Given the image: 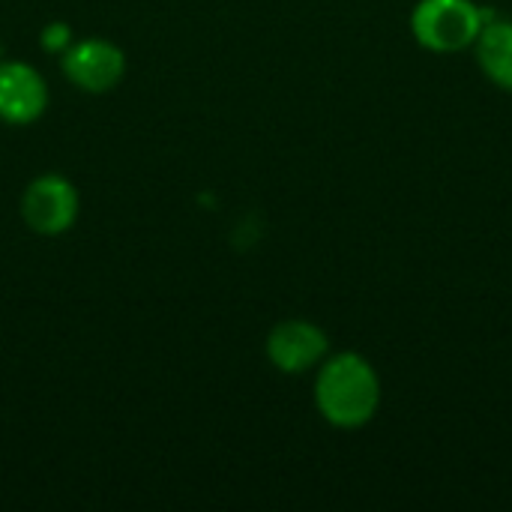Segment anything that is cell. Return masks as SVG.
I'll return each mask as SVG.
<instances>
[{"mask_svg":"<svg viewBox=\"0 0 512 512\" xmlns=\"http://www.w3.org/2000/svg\"><path fill=\"white\" fill-rule=\"evenodd\" d=\"M315 405L336 429L366 426L381 405V381L360 354L330 357L315 381Z\"/></svg>","mask_w":512,"mask_h":512,"instance_id":"6da1fadb","label":"cell"},{"mask_svg":"<svg viewBox=\"0 0 512 512\" xmlns=\"http://www.w3.org/2000/svg\"><path fill=\"white\" fill-rule=\"evenodd\" d=\"M489 18L474 0H420L411 12V33L429 51L456 54L477 42Z\"/></svg>","mask_w":512,"mask_h":512,"instance_id":"7a4b0ae2","label":"cell"},{"mask_svg":"<svg viewBox=\"0 0 512 512\" xmlns=\"http://www.w3.org/2000/svg\"><path fill=\"white\" fill-rule=\"evenodd\" d=\"M78 189L60 177V174H42L30 180V186L21 195V216L24 225L42 237L66 234L78 222Z\"/></svg>","mask_w":512,"mask_h":512,"instance_id":"3957f363","label":"cell"},{"mask_svg":"<svg viewBox=\"0 0 512 512\" xmlns=\"http://www.w3.org/2000/svg\"><path fill=\"white\" fill-rule=\"evenodd\" d=\"M327 333L312 321H282L267 336V357L285 375L315 369L327 357Z\"/></svg>","mask_w":512,"mask_h":512,"instance_id":"5b68a950","label":"cell"},{"mask_svg":"<svg viewBox=\"0 0 512 512\" xmlns=\"http://www.w3.org/2000/svg\"><path fill=\"white\" fill-rule=\"evenodd\" d=\"M60 63H63L66 78L87 93H105V90L117 87L126 75V54L120 45H114L108 39L72 42L60 54Z\"/></svg>","mask_w":512,"mask_h":512,"instance_id":"277c9868","label":"cell"},{"mask_svg":"<svg viewBox=\"0 0 512 512\" xmlns=\"http://www.w3.org/2000/svg\"><path fill=\"white\" fill-rule=\"evenodd\" d=\"M477 60L486 78L512 93V21L504 18H489L477 36Z\"/></svg>","mask_w":512,"mask_h":512,"instance_id":"52a82bcc","label":"cell"},{"mask_svg":"<svg viewBox=\"0 0 512 512\" xmlns=\"http://www.w3.org/2000/svg\"><path fill=\"white\" fill-rule=\"evenodd\" d=\"M48 108V87L27 63H0V120L12 126L36 123Z\"/></svg>","mask_w":512,"mask_h":512,"instance_id":"8992f818","label":"cell"},{"mask_svg":"<svg viewBox=\"0 0 512 512\" xmlns=\"http://www.w3.org/2000/svg\"><path fill=\"white\" fill-rule=\"evenodd\" d=\"M39 45L42 51H51V54H63L69 45H72V27L66 21H51L42 27L39 33Z\"/></svg>","mask_w":512,"mask_h":512,"instance_id":"ba28073f","label":"cell"}]
</instances>
